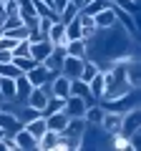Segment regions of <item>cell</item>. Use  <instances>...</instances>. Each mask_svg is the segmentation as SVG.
<instances>
[{
	"instance_id": "1",
	"label": "cell",
	"mask_w": 141,
	"mask_h": 151,
	"mask_svg": "<svg viewBox=\"0 0 141 151\" xmlns=\"http://www.w3.org/2000/svg\"><path fill=\"white\" fill-rule=\"evenodd\" d=\"M86 108H88V103L83 101L81 96H73V93H70V96L65 98V106H63V111L68 113V119H83Z\"/></svg>"
},
{
	"instance_id": "2",
	"label": "cell",
	"mask_w": 141,
	"mask_h": 151,
	"mask_svg": "<svg viewBox=\"0 0 141 151\" xmlns=\"http://www.w3.org/2000/svg\"><path fill=\"white\" fill-rule=\"evenodd\" d=\"M83 60L86 58H73V55H63V63H60V73L68 78V81H73V78H78L81 76V68H83Z\"/></svg>"
},
{
	"instance_id": "3",
	"label": "cell",
	"mask_w": 141,
	"mask_h": 151,
	"mask_svg": "<svg viewBox=\"0 0 141 151\" xmlns=\"http://www.w3.org/2000/svg\"><path fill=\"white\" fill-rule=\"evenodd\" d=\"M121 116H124V113H119V111H103V119H101L98 126H101L109 136H114V134L121 131Z\"/></svg>"
},
{
	"instance_id": "4",
	"label": "cell",
	"mask_w": 141,
	"mask_h": 151,
	"mask_svg": "<svg viewBox=\"0 0 141 151\" xmlns=\"http://www.w3.org/2000/svg\"><path fill=\"white\" fill-rule=\"evenodd\" d=\"M53 76H55V73H50L43 63H35V65H33V68L25 73V78L30 81V86L35 88V86H43V83L48 81V78H53Z\"/></svg>"
},
{
	"instance_id": "5",
	"label": "cell",
	"mask_w": 141,
	"mask_h": 151,
	"mask_svg": "<svg viewBox=\"0 0 141 151\" xmlns=\"http://www.w3.org/2000/svg\"><path fill=\"white\" fill-rule=\"evenodd\" d=\"M93 23H96V28H98V30H109V28H116V25H119V20H116L114 5H109L106 10L96 13V15H93Z\"/></svg>"
},
{
	"instance_id": "6",
	"label": "cell",
	"mask_w": 141,
	"mask_h": 151,
	"mask_svg": "<svg viewBox=\"0 0 141 151\" xmlns=\"http://www.w3.org/2000/svg\"><path fill=\"white\" fill-rule=\"evenodd\" d=\"M50 96H58V98H68L70 96V81L63 73H55L53 78H50Z\"/></svg>"
},
{
	"instance_id": "7",
	"label": "cell",
	"mask_w": 141,
	"mask_h": 151,
	"mask_svg": "<svg viewBox=\"0 0 141 151\" xmlns=\"http://www.w3.org/2000/svg\"><path fill=\"white\" fill-rule=\"evenodd\" d=\"M48 98H50V93L45 91L43 86H35L30 93H28L25 103H28V106H33L35 111H43V108H45V103H48Z\"/></svg>"
},
{
	"instance_id": "8",
	"label": "cell",
	"mask_w": 141,
	"mask_h": 151,
	"mask_svg": "<svg viewBox=\"0 0 141 151\" xmlns=\"http://www.w3.org/2000/svg\"><path fill=\"white\" fill-rule=\"evenodd\" d=\"M13 139H15L18 151H35V149H38V139H35L33 134H28L25 129L15 131V134H13Z\"/></svg>"
},
{
	"instance_id": "9",
	"label": "cell",
	"mask_w": 141,
	"mask_h": 151,
	"mask_svg": "<svg viewBox=\"0 0 141 151\" xmlns=\"http://www.w3.org/2000/svg\"><path fill=\"white\" fill-rule=\"evenodd\" d=\"M53 53V43H50L48 38H43V40H38V43H30V58L38 60V63H43L48 55Z\"/></svg>"
},
{
	"instance_id": "10",
	"label": "cell",
	"mask_w": 141,
	"mask_h": 151,
	"mask_svg": "<svg viewBox=\"0 0 141 151\" xmlns=\"http://www.w3.org/2000/svg\"><path fill=\"white\" fill-rule=\"evenodd\" d=\"M45 126H48L50 131H55V134H60V131L68 126V113H65V111L48 113V116H45Z\"/></svg>"
},
{
	"instance_id": "11",
	"label": "cell",
	"mask_w": 141,
	"mask_h": 151,
	"mask_svg": "<svg viewBox=\"0 0 141 151\" xmlns=\"http://www.w3.org/2000/svg\"><path fill=\"white\" fill-rule=\"evenodd\" d=\"M45 38L53 43V48H63V45H65V25L60 20H55L53 25H50V30H48Z\"/></svg>"
},
{
	"instance_id": "12",
	"label": "cell",
	"mask_w": 141,
	"mask_h": 151,
	"mask_svg": "<svg viewBox=\"0 0 141 151\" xmlns=\"http://www.w3.org/2000/svg\"><path fill=\"white\" fill-rule=\"evenodd\" d=\"M0 129L5 131V134H15V131L23 129V124L15 119L13 111H0Z\"/></svg>"
},
{
	"instance_id": "13",
	"label": "cell",
	"mask_w": 141,
	"mask_h": 151,
	"mask_svg": "<svg viewBox=\"0 0 141 151\" xmlns=\"http://www.w3.org/2000/svg\"><path fill=\"white\" fill-rule=\"evenodd\" d=\"M63 50H65V55H73V58H86L88 55V43L86 40H65V45H63Z\"/></svg>"
},
{
	"instance_id": "14",
	"label": "cell",
	"mask_w": 141,
	"mask_h": 151,
	"mask_svg": "<svg viewBox=\"0 0 141 151\" xmlns=\"http://www.w3.org/2000/svg\"><path fill=\"white\" fill-rule=\"evenodd\" d=\"M70 93H73V96H81L88 106H91V103H96V98H93L91 91H88V83L81 81V78H73V81H70Z\"/></svg>"
},
{
	"instance_id": "15",
	"label": "cell",
	"mask_w": 141,
	"mask_h": 151,
	"mask_svg": "<svg viewBox=\"0 0 141 151\" xmlns=\"http://www.w3.org/2000/svg\"><path fill=\"white\" fill-rule=\"evenodd\" d=\"M33 91V86H30V81L25 78V73H20L15 78V103H25V98H28V93Z\"/></svg>"
},
{
	"instance_id": "16",
	"label": "cell",
	"mask_w": 141,
	"mask_h": 151,
	"mask_svg": "<svg viewBox=\"0 0 141 151\" xmlns=\"http://www.w3.org/2000/svg\"><path fill=\"white\" fill-rule=\"evenodd\" d=\"M58 139H60V134H55V131L45 129V134L38 139V149H35V151H55V146H58Z\"/></svg>"
},
{
	"instance_id": "17",
	"label": "cell",
	"mask_w": 141,
	"mask_h": 151,
	"mask_svg": "<svg viewBox=\"0 0 141 151\" xmlns=\"http://www.w3.org/2000/svg\"><path fill=\"white\" fill-rule=\"evenodd\" d=\"M126 68V81H129L131 88H139L141 86V70H139V60H129V63H124Z\"/></svg>"
},
{
	"instance_id": "18",
	"label": "cell",
	"mask_w": 141,
	"mask_h": 151,
	"mask_svg": "<svg viewBox=\"0 0 141 151\" xmlns=\"http://www.w3.org/2000/svg\"><path fill=\"white\" fill-rule=\"evenodd\" d=\"M63 55H65V50H63V48H53V53H50L48 58L43 60V65L50 70V73H60V63H63Z\"/></svg>"
},
{
	"instance_id": "19",
	"label": "cell",
	"mask_w": 141,
	"mask_h": 151,
	"mask_svg": "<svg viewBox=\"0 0 141 151\" xmlns=\"http://www.w3.org/2000/svg\"><path fill=\"white\" fill-rule=\"evenodd\" d=\"M23 129H25L28 134H33L35 139H40V136L45 134V129H48V126H45V116H35L33 121H28V124H23Z\"/></svg>"
},
{
	"instance_id": "20",
	"label": "cell",
	"mask_w": 141,
	"mask_h": 151,
	"mask_svg": "<svg viewBox=\"0 0 141 151\" xmlns=\"http://www.w3.org/2000/svg\"><path fill=\"white\" fill-rule=\"evenodd\" d=\"M0 93H3V101L15 103V78H5V76H0Z\"/></svg>"
},
{
	"instance_id": "21",
	"label": "cell",
	"mask_w": 141,
	"mask_h": 151,
	"mask_svg": "<svg viewBox=\"0 0 141 151\" xmlns=\"http://www.w3.org/2000/svg\"><path fill=\"white\" fill-rule=\"evenodd\" d=\"M88 91H91V96L96 101H101V96H103V70H98L91 81H88Z\"/></svg>"
},
{
	"instance_id": "22",
	"label": "cell",
	"mask_w": 141,
	"mask_h": 151,
	"mask_svg": "<svg viewBox=\"0 0 141 151\" xmlns=\"http://www.w3.org/2000/svg\"><path fill=\"white\" fill-rule=\"evenodd\" d=\"M65 25V40H78V38H81V20H78V15L73 18V20H68V23H63ZM83 40V38H81Z\"/></svg>"
},
{
	"instance_id": "23",
	"label": "cell",
	"mask_w": 141,
	"mask_h": 151,
	"mask_svg": "<svg viewBox=\"0 0 141 151\" xmlns=\"http://www.w3.org/2000/svg\"><path fill=\"white\" fill-rule=\"evenodd\" d=\"M111 3H114L116 8H119V10H124V13H129V15H139V10H141V5L139 3H136V0H111Z\"/></svg>"
},
{
	"instance_id": "24",
	"label": "cell",
	"mask_w": 141,
	"mask_h": 151,
	"mask_svg": "<svg viewBox=\"0 0 141 151\" xmlns=\"http://www.w3.org/2000/svg\"><path fill=\"white\" fill-rule=\"evenodd\" d=\"M101 119H103V108L96 106V103H91L86 108V113H83V121L86 124H101Z\"/></svg>"
},
{
	"instance_id": "25",
	"label": "cell",
	"mask_w": 141,
	"mask_h": 151,
	"mask_svg": "<svg viewBox=\"0 0 141 151\" xmlns=\"http://www.w3.org/2000/svg\"><path fill=\"white\" fill-rule=\"evenodd\" d=\"M65 106V98H58V96H50L48 103H45V108L40 111V116H48V113H55V111H63Z\"/></svg>"
},
{
	"instance_id": "26",
	"label": "cell",
	"mask_w": 141,
	"mask_h": 151,
	"mask_svg": "<svg viewBox=\"0 0 141 151\" xmlns=\"http://www.w3.org/2000/svg\"><path fill=\"white\" fill-rule=\"evenodd\" d=\"M13 63L18 65V70H20V73H28V70L38 63V60H33L30 55H13Z\"/></svg>"
},
{
	"instance_id": "27",
	"label": "cell",
	"mask_w": 141,
	"mask_h": 151,
	"mask_svg": "<svg viewBox=\"0 0 141 151\" xmlns=\"http://www.w3.org/2000/svg\"><path fill=\"white\" fill-rule=\"evenodd\" d=\"M0 76H5V78H18L20 70H18V65L13 63V60H8V63H0Z\"/></svg>"
},
{
	"instance_id": "28",
	"label": "cell",
	"mask_w": 141,
	"mask_h": 151,
	"mask_svg": "<svg viewBox=\"0 0 141 151\" xmlns=\"http://www.w3.org/2000/svg\"><path fill=\"white\" fill-rule=\"evenodd\" d=\"M5 35H10V38H15V40H28V33H30V28H25V25H18V28H10V30H3Z\"/></svg>"
},
{
	"instance_id": "29",
	"label": "cell",
	"mask_w": 141,
	"mask_h": 151,
	"mask_svg": "<svg viewBox=\"0 0 141 151\" xmlns=\"http://www.w3.org/2000/svg\"><path fill=\"white\" fill-rule=\"evenodd\" d=\"M13 55H30V43L28 40H18L15 48H13Z\"/></svg>"
},
{
	"instance_id": "30",
	"label": "cell",
	"mask_w": 141,
	"mask_h": 151,
	"mask_svg": "<svg viewBox=\"0 0 141 151\" xmlns=\"http://www.w3.org/2000/svg\"><path fill=\"white\" fill-rule=\"evenodd\" d=\"M3 10L5 15H18V0H3Z\"/></svg>"
},
{
	"instance_id": "31",
	"label": "cell",
	"mask_w": 141,
	"mask_h": 151,
	"mask_svg": "<svg viewBox=\"0 0 141 151\" xmlns=\"http://www.w3.org/2000/svg\"><path fill=\"white\" fill-rule=\"evenodd\" d=\"M68 5V0H50V8H53V13H58L60 15V10Z\"/></svg>"
},
{
	"instance_id": "32",
	"label": "cell",
	"mask_w": 141,
	"mask_h": 151,
	"mask_svg": "<svg viewBox=\"0 0 141 151\" xmlns=\"http://www.w3.org/2000/svg\"><path fill=\"white\" fill-rule=\"evenodd\" d=\"M13 60V50H0V63H8Z\"/></svg>"
},
{
	"instance_id": "33",
	"label": "cell",
	"mask_w": 141,
	"mask_h": 151,
	"mask_svg": "<svg viewBox=\"0 0 141 151\" xmlns=\"http://www.w3.org/2000/svg\"><path fill=\"white\" fill-rule=\"evenodd\" d=\"M70 3H73V5H76L78 10H83V5H86V0H70Z\"/></svg>"
},
{
	"instance_id": "34",
	"label": "cell",
	"mask_w": 141,
	"mask_h": 151,
	"mask_svg": "<svg viewBox=\"0 0 141 151\" xmlns=\"http://www.w3.org/2000/svg\"><path fill=\"white\" fill-rule=\"evenodd\" d=\"M0 35H3V28H0Z\"/></svg>"
},
{
	"instance_id": "35",
	"label": "cell",
	"mask_w": 141,
	"mask_h": 151,
	"mask_svg": "<svg viewBox=\"0 0 141 151\" xmlns=\"http://www.w3.org/2000/svg\"><path fill=\"white\" fill-rule=\"evenodd\" d=\"M0 101H3V93H0Z\"/></svg>"
},
{
	"instance_id": "36",
	"label": "cell",
	"mask_w": 141,
	"mask_h": 151,
	"mask_svg": "<svg viewBox=\"0 0 141 151\" xmlns=\"http://www.w3.org/2000/svg\"><path fill=\"white\" fill-rule=\"evenodd\" d=\"M136 3H141V0H136Z\"/></svg>"
},
{
	"instance_id": "37",
	"label": "cell",
	"mask_w": 141,
	"mask_h": 151,
	"mask_svg": "<svg viewBox=\"0 0 141 151\" xmlns=\"http://www.w3.org/2000/svg\"><path fill=\"white\" fill-rule=\"evenodd\" d=\"M86 3H88V0H86Z\"/></svg>"
}]
</instances>
